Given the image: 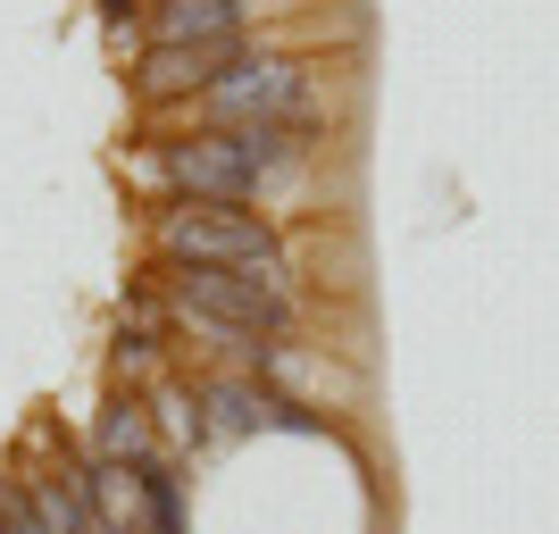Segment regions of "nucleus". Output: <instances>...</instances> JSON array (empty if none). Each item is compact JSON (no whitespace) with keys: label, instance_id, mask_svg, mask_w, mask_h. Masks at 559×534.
I'll list each match as a JSON object with an SVG mask.
<instances>
[{"label":"nucleus","instance_id":"f03ea898","mask_svg":"<svg viewBox=\"0 0 559 534\" xmlns=\"http://www.w3.org/2000/svg\"><path fill=\"white\" fill-rule=\"evenodd\" d=\"M301 159V134L293 126H201V134L167 142L159 151V176L185 201H251L267 176Z\"/></svg>","mask_w":559,"mask_h":534},{"label":"nucleus","instance_id":"423d86ee","mask_svg":"<svg viewBox=\"0 0 559 534\" xmlns=\"http://www.w3.org/2000/svg\"><path fill=\"white\" fill-rule=\"evenodd\" d=\"M192 401H201V435H210V442L259 435V426H293V435L318 426L293 393H276L267 376H242V368H234V376H201V393H192Z\"/></svg>","mask_w":559,"mask_h":534},{"label":"nucleus","instance_id":"7ed1b4c3","mask_svg":"<svg viewBox=\"0 0 559 534\" xmlns=\"http://www.w3.org/2000/svg\"><path fill=\"white\" fill-rule=\"evenodd\" d=\"M167 318H210L251 343H284L301 318V293H276L267 276H234V268H151Z\"/></svg>","mask_w":559,"mask_h":534},{"label":"nucleus","instance_id":"0eeeda50","mask_svg":"<svg viewBox=\"0 0 559 534\" xmlns=\"http://www.w3.org/2000/svg\"><path fill=\"white\" fill-rule=\"evenodd\" d=\"M34 493V510H43L50 534H100V510H93V467L68 460V442H59V467L50 476H25Z\"/></svg>","mask_w":559,"mask_h":534},{"label":"nucleus","instance_id":"20e7f679","mask_svg":"<svg viewBox=\"0 0 559 534\" xmlns=\"http://www.w3.org/2000/svg\"><path fill=\"white\" fill-rule=\"evenodd\" d=\"M192 109H201V126H293V134H301V126L326 117V100H318V84H309L301 59H267V50H251V59L226 68Z\"/></svg>","mask_w":559,"mask_h":534},{"label":"nucleus","instance_id":"f8f14e48","mask_svg":"<svg viewBox=\"0 0 559 534\" xmlns=\"http://www.w3.org/2000/svg\"><path fill=\"white\" fill-rule=\"evenodd\" d=\"M100 9H109V17L126 25V17H142V9H151V0H100Z\"/></svg>","mask_w":559,"mask_h":534},{"label":"nucleus","instance_id":"6e6552de","mask_svg":"<svg viewBox=\"0 0 559 534\" xmlns=\"http://www.w3.org/2000/svg\"><path fill=\"white\" fill-rule=\"evenodd\" d=\"M142 460H159L151 401L142 393H109V410H100V426H93V467H142Z\"/></svg>","mask_w":559,"mask_h":534},{"label":"nucleus","instance_id":"9d476101","mask_svg":"<svg viewBox=\"0 0 559 534\" xmlns=\"http://www.w3.org/2000/svg\"><path fill=\"white\" fill-rule=\"evenodd\" d=\"M142 401H151V426H159V435L176 442V451H192V442H210V435H201V401H192L185 384H151ZM167 442H159V451H167Z\"/></svg>","mask_w":559,"mask_h":534},{"label":"nucleus","instance_id":"39448f33","mask_svg":"<svg viewBox=\"0 0 559 534\" xmlns=\"http://www.w3.org/2000/svg\"><path fill=\"white\" fill-rule=\"evenodd\" d=\"M251 59V34H210V43H151L134 59V93L142 100H201L226 68Z\"/></svg>","mask_w":559,"mask_h":534},{"label":"nucleus","instance_id":"9b49d317","mask_svg":"<svg viewBox=\"0 0 559 534\" xmlns=\"http://www.w3.org/2000/svg\"><path fill=\"white\" fill-rule=\"evenodd\" d=\"M0 534H50L43 510H34V493H25L17 476H0Z\"/></svg>","mask_w":559,"mask_h":534},{"label":"nucleus","instance_id":"f257e3e1","mask_svg":"<svg viewBox=\"0 0 559 534\" xmlns=\"http://www.w3.org/2000/svg\"><path fill=\"white\" fill-rule=\"evenodd\" d=\"M159 268H234V276H267L276 293H293V259H284L276 226L242 201H176L151 226Z\"/></svg>","mask_w":559,"mask_h":534},{"label":"nucleus","instance_id":"1a4fd4ad","mask_svg":"<svg viewBox=\"0 0 559 534\" xmlns=\"http://www.w3.org/2000/svg\"><path fill=\"white\" fill-rule=\"evenodd\" d=\"M251 0H159L151 9V43H210V34H242Z\"/></svg>","mask_w":559,"mask_h":534}]
</instances>
